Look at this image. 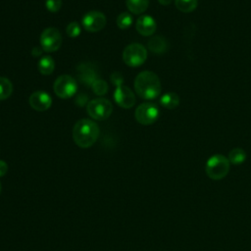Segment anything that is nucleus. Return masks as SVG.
<instances>
[{
    "label": "nucleus",
    "mask_w": 251,
    "mask_h": 251,
    "mask_svg": "<svg viewBox=\"0 0 251 251\" xmlns=\"http://www.w3.org/2000/svg\"><path fill=\"white\" fill-rule=\"evenodd\" d=\"M161 81L159 76L150 71H143L137 75L134 80V89L139 97L145 100H153L161 93Z\"/></svg>",
    "instance_id": "obj_1"
},
{
    "label": "nucleus",
    "mask_w": 251,
    "mask_h": 251,
    "mask_svg": "<svg viewBox=\"0 0 251 251\" xmlns=\"http://www.w3.org/2000/svg\"><path fill=\"white\" fill-rule=\"evenodd\" d=\"M99 135L98 125L88 119H82L75 123L73 128V139L80 148L92 146Z\"/></svg>",
    "instance_id": "obj_2"
},
{
    "label": "nucleus",
    "mask_w": 251,
    "mask_h": 251,
    "mask_svg": "<svg viewBox=\"0 0 251 251\" xmlns=\"http://www.w3.org/2000/svg\"><path fill=\"white\" fill-rule=\"evenodd\" d=\"M229 161L222 154H215L211 156L205 167L207 176L214 180H220L224 178L229 172Z\"/></svg>",
    "instance_id": "obj_3"
},
{
    "label": "nucleus",
    "mask_w": 251,
    "mask_h": 251,
    "mask_svg": "<svg viewBox=\"0 0 251 251\" xmlns=\"http://www.w3.org/2000/svg\"><path fill=\"white\" fill-rule=\"evenodd\" d=\"M147 58V51L145 47L139 43H132L127 45L123 52L124 62L132 68L141 66Z\"/></svg>",
    "instance_id": "obj_4"
},
{
    "label": "nucleus",
    "mask_w": 251,
    "mask_h": 251,
    "mask_svg": "<svg viewBox=\"0 0 251 251\" xmlns=\"http://www.w3.org/2000/svg\"><path fill=\"white\" fill-rule=\"evenodd\" d=\"M86 111L92 119L103 121L111 116L113 112V105L106 98H97L91 100L87 104Z\"/></svg>",
    "instance_id": "obj_5"
},
{
    "label": "nucleus",
    "mask_w": 251,
    "mask_h": 251,
    "mask_svg": "<svg viewBox=\"0 0 251 251\" xmlns=\"http://www.w3.org/2000/svg\"><path fill=\"white\" fill-rule=\"evenodd\" d=\"M53 87L56 95L62 99L71 98L75 95L77 89L75 80L68 75H63L57 77Z\"/></svg>",
    "instance_id": "obj_6"
},
{
    "label": "nucleus",
    "mask_w": 251,
    "mask_h": 251,
    "mask_svg": "<svg viewBox=\"0 0 251 251\" xmlns=\"http://www.w3.org/2000/svg\"><path fill=\"white\" fill-rule=\"evenodd\" d=\"M135 120L144 126L154 124L159 118V109L156 104L147 102L140 104L135 110Z\"/></svg>",
    "instance_id": "obj_7"
},
{
    "label": "nucleus",
    "mask_w": 251,
    "mask_h": 251,
    "mask_svg": "<svg viewBox=\"0 0 251 251\" xmlns=\"http://www.w3.org/2000/svg\"><path fill=\"white\" fill-rule=\"evenodd\" d=\"M62 44V35L55 27H47L40 36L41 49L45 52H54L60 48Z\"/></svg>",
    "instance_id": "obj_8"
},
{
    "label": "nucleus",
    "mask_w": 251,
    "mask_h": 251,
    "mask_svg": "<svg viewBox=\"0 0 251 251\" xmlns=\"http://www.w3.org/2000/svg\"><path fill=\"white\" fill-rule=\"evenodd\" d=\"M106 25V17L103 13L98 11H90L82 18V25L84 29L90 32L101 30Z\"/></svg>",
    "instance_id": "obj_9"
},
{
    "label": "nucleus",
    "mask_w": 251,
    "mask_h": 251,
    "mask_svg": "<svg viewBox=\"0 0 251 251\" xmlns=\"http://www.w3.org/2000/svg\"><path fill=\"white\" fill-rule=\"evenodd\" d=\"M114 98L116 103L123 108L128 109L135 104V96L133 92L126 85H118L115 92Z\"/></svg>",
    "instance_id": "obj_10"
},
{
    "label": "nucleus",
    "mask_w": 251,
    "mask_h": 251,
    "mask_svg": "<svg viewBox=\"0 0 251 251\" xmlns=\"http://www.w3.org/2000/svg\"><path fill=\"white\" fill-rule=\"evenodd\" d=\"M28 102L32 109L42 112L50 108L52 104V98L45 91H35L29 96Z\"/></svg>",
    "instance_id": "obj_11"
},
{
    "label": "nucleus",
    "mask_w": 251,
    "mask_h": 251,
    "mask_svg": "<svg viewBox=\"0 0 251 251\" xmlns=\"http://www.w3.org/2000/svg\"><path fill=\"white\" fill-rule=\"evenodd\" d=\"M157 25L155 20L148 15H143L137 19L136 30L144 36L152 35L156 30Z\"/></svg>",
    "instance_id": "obj_12"
},
{
    "label": "nucleus",
    "mask_w": 251,
    "mask_h": 251,
    "mask_svg": "<svg viewBox=\"0 0 251 251\" xmlns=\"http://www.w3.org/2000/svg\"><path fill=\"white\" fill-rule=\"evenodd\" d=\"M169 48L167 39L162 35H154L148 41V49L154 54H163Z\"/></svg>",
    "instance_id": "obj_13"
},
{
    "label": "nucleus",
    "mask_w": 251,
    "mask_h": 251,
    "mask_svg": "<svg viewBox=\"0 0 251 251\" xmlns=\"http://www.w3.org/2000/svg\"><path fill=\"white\" fill-rule=\"evenodd\" d=\"M160 103L166 109H176L179 105V96L176 92H167L160 98Z\"/></svg>",
    "instance_id": "obj_14"
},
{
    "label": "nucleus",
    "mask_w": 251,
    "mask_h": 251,
    "mask_svg": "<svg viewBox=\"0 0 251 251\" xmlns=\"http://www.w3.org/2000/svg\"><path fill=\"white\" fill-rule=\"evenodd\" d=\"M126 7L133 14H142L149 5V0H126Z\"/></svg>",
    "instance_id": "obj_15"
},
{
    "label": "nucleus",
    "mask_w": 251,
    "mask_h": 251,
    "mask_svg": "<svg viewBox=\"0 0 251 251\" xmlns=\"http://www.w3.org/2000/svg\"><path fill=\"white\" fill-rule=\"evenodd\" d=\"M55 68L54 60L50 56H43L38 62V71L44 75H48L53 73Z\"/></svg>",
    "instance_id": "obj_16"
},
{
    "label": "nucleus",
    "mask_w": 251,
    "mask_h": 251,
    "mask_svg": "<svg viewBox=\"0 0 251 251\" xmlns=\"http://www.w3.org/2000/svg\"><path fill=\"white\" fill-rule=\"evenodd\" d=\"M227 159L230 164L240 165L246 160V152L241 148H233L229 151Z\"/></svg>",
    "instance_id": "obj_17"
},
{
    "label": "nucleus",
    "mask_w": 251,
    "mask_h": 251,
    "mask_svg": "<svg viewBox=\"0 0 251 251\" xmlns=\"http://www.w3.org/2000/svg\"><path fill=\"white\" fill-rule=\"evenodd\" d=\"M198 0H175V5L182 13H190L196 9Z\"/></svg>",
    "instance_id": "obj_18"
},
{
    "label": "nucleus",
    "mask_w": 251,
    "mask_h": 251,
    "mask_svg": "<svg viewBox=\"0 0 251 251\" xmlns=\"http://www.w3.org/2000/svg\"><path fill=\"white\" fill-rule=\"evenodd\" d=\"M13 92L12 82L3 76H0V100H5L10 97Z\"/></svg>",
    "instance_id": "obj_19"
},
{
    "label": "nucleus",
    "mask_w": 251,
    "mask_h": 251,
    "mask_svg": "<svg viewBox=\"0 0 251 251\" xmlns=\"http://www.w3.org/2000/svg\"><path fill=\"white\" fill-rule=\"evenodd\" d=\"M132 24V17L129 13L124 12L120 14L117 18V25L122 29L128 28Z\"/></svg>",
    "instance_id": "obj_20"
},
{
    "label": "nucleus",
    "mask_w": 251,
    "mask_h": 251,
    "mask_svg": "<svg viewBox=\"0 0 251 251\" xmlns=\"http://www.w3.org/2000/svg\"><path fill=\"white\" fill-rule=\"evenodd\" d=\"M80 69H81V72L79 74L80 79L83 80L84 83L91 85L94 82V80H96L95 73L90 68H80Z\"/></svg>",
    "instance_id": "obj_21"
},
{
    "label": "nucleus",
    "mask_w": 251,
    "mask_h": 251,
    "mask_svg": "<svg viewBox=\"0 0 251 251\" xmlns=\"http://www.w3.org/2000/svg\"><path fill=\"white\" fill-rule=\"evenodd\" d=\"M92 90L97 95H104L108 91V85L107 83L102 79H96L91 84Z\"/></svg>",
    "instance_id": "obj_22"
},
{
    "label": "nucleus",
    "mask_w": 251,
    "mask_h": 251,
    "mask_svg": "<svg viewBox=\"0 0 251 251\" xmlns=\"http://www.w3.org/2000/svg\"><path fill=\"white\" fill-rule=\"evenodd\" d=\"M66 32L70 37H76L80 33V26L77 23L72 22L68 25V26L66 28Z\"/></svg>",
    "instance_id": "obj_23"
},
{
    "label": "nucleus",
    "mask_w": 251,
    "mask_h": 251,
    "mask_svg": "<svg viewBox=\"0 0 251 251\" xmlns=\"http://www.w3.org/2000/svg\"><path fill=\"white\" fill-rule=\"evenodd\" d=\"M62 0H46V8L52 13H56L61 9Z\"/></svg>",
    "instance_id": "obj_24"
},
{
    "label": "nucleus",
    "mask_w": 251,
    "mask_h": 251,
    "mask_svg": "<svg viewBox=\"0 0 251 251\" xmlns=\"http://www.w3.org/2000/svg\"><path fill=\"white\" fill-rule=\"evenodd\" d=\"M111 80H112L113 84H115V85H117V86L123 84V76H122L121 74H119V73H114V74H112V75H111Z\"/></svg>",
    "instance_id": "obj_25"
},
{
    "label": "nucleus",
    "mask_w": 251,
    "mask_h": 251,
    "mask_svg": "<svg viewBox=\"0 0 251 251\" xmlns=\"http://www.w3.org/2000/svg\"><path fill=\"white\" fill-rule=\"evenodd\" d=\"M8 172V165L5 161L0 160V177L4 176Z\"/></svg>",
    "instance_id": "obj_26"
},
{
    "label": "nucleus",
    "mask_w": 251,
    "mask_h": 251,
    "mask_svg": "<svg viewBox=\"0 0 251 251\" xmlns=\"http://www.w3.org/2000/svg\"><path fill=\"white\" fill-rule=\"evenodd\" d=\"M161 5H169L172 3L173 0H158Z\"/></svg>",
    "instance_id": "obj_27"
},
{
    "label": "nucleus",
    "mask_w": 251,
    "mask_h": 251,
    "mask_svg": "<svg viewBox=\"0 0 251 251\" xmlns=\"http://www.w3.org/2000/svg\"><path fill=\"white\" fill-rule=\"evenodd\" d=\"M1 189H2V185H1V182H0V193H1Z\"/></svg>",
    "instance_id": "obj_28"
}]
</instances>
